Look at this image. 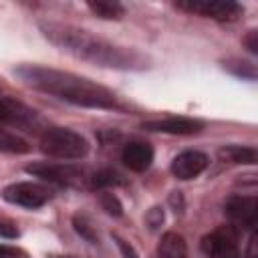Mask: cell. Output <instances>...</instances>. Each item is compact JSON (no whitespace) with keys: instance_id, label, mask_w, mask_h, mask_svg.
Instances as JSON below:
<instances>
[{"instance_id":"6da1fadb","label":"cell","mask_w":258,"mask_h":258,"mask_svg":"<svg viewBox=\"0 0 258 258\" xmlns=\"http://www.w3.org/2000/svg\"><path fill=\"white\" fill-rule=\"evenodd\" d=\"M38 28L54 46H58L62 52H69L79 60L121 71H135L147 67V58L141 56L137 50L113 44L83 28L62 22H40Z\"/></svg>"},{"instance_id":"7a4b0ae2","label":"cell","mask_w":258,"mask_h":258,"mask_svg":"<svg viewBox=\"0 0 258 258\" xmlns=\"http://www.w3.org/2000/svg\"><path fill=\"white\" fill-rule=\"evenodd\" d=\"M16 75L32 89L48 93L60 101H67L77 107L87 109H123L119 97L107 87L79 77L69 71H58L40 64H22L16 69Z\"/></svg>"},{"instance_id":"3957f363","label":"cell","mask_w":258,"mask_h":258,"mask_svg":"<svg viewBox=\"0 0 258 258\" xmlns=\"http://www.w3.org/2000/svg\"><path fill=\"white\" fill-rule=\"evenodd\" d=\"M40 149L54 159L71 161V159H83L89 153V141L67 127H48L40 135Z\"/></svg>"},{"instance_id":"277c9868","label":"cell","mask_w":258,"mask_h":258,"mask_svg":"<svg viewBox=\"0 0 258 258\" xmlns=\"http://www.w3.org/2000/svg\"><path fill=\"white\" fill-rule=\"evenodd\" d=\"M26 173L40 177L44 181L62 185V187H75V189H91V171H87L81 165L73 163H52V161H38L26 165Z\"/></svg>"},{"instance_id":"5b68a950","label":"cell","mask_w":258,"mask_h":258,"mask_svg":"<svg viewBox=\"0 0 258 258\" xmlns=\"http://www.w3.org/2000/svg\"><path fill=\"white\" fill-rule=\"evenodd\" d=\"M0 123L14 131L32 133L38 137L48 129L44 117L38 111L12 97H0Z\"/></svg>"},{"instance_id":"8992f818","label":"cell","mask_w":258,"mask_h":258,"mask_svg":"<svg viewBox=\"0 0 258 258\" xmlns=\"http://www.w3.org/2000/svg\"><path fill=\"white\" fill-rule=\"evenodd\" d=\"M175 6L179 10L200 14L206 18H214L220 22H232L244 12V8L232 0H177Z\"/></svg>"},{"instance_id":"52a82bcc","label":"cell","mask_w":258,"mask_h":258,"mask_svg":"<svg viewBox=\"0 0 258 258\" xmlns=\"http://www.w3.org/2000/svg\"><path fill=\"white\" fill-rule=\"evenodd\" d=\"M2 198L8 204L34 210V208L44 206L52 198V191H50V187L36 183V181H16L2 189Z\"/></svg>"},{"instance_id":"ba28073f","label":"cell","mask_w":258,"mask_h":258,"mask_svg":"<svg viewBox=\"0 0 258 258\" xmlns=\"http://www.w3.org/2000/svg\"><path fill=\"white\" fill-rule=\"evenodd\" d=\"M202 250L208 258H240L238 230L234 226H222L212 234L204 236Z\"/></svg>"},{"instance_id":"9c48e42d","label":"cell","mask_w":258,"mask_h":258,"mask_svg":"<svg viewBox=\"0 0 258 258\" xmlns=\"http://www.w3.org/2000/svg\"><path fill=\"white\" fill-rule=\"evenodd\" d=\"M224 214L230 218V226L236 230H252L256 226L258 216V202L254 196H230L224 202Z\"/></svg>"},{"instance_id":"30bf717a","label":"cell","mask_w":258,"mask_h":258,"mask_svg":"<svg viewBox=\"0 0 258 258\" xmlns=\"http://www.w3.org/2000/svg\"><path fill=\"white\" fill-rule=\"evenodd\" d=\"M210 159L206 153L202 151H196V149H187V151H181L179 155L173 157L171 161V173L177 177V179H194L198 177L206 167H208Z\"/></svg>"},{"instance_id":"8fae6325","label":"cell","mask_w":258,"mask_h":258,"mask_svg":"<svg viewBox=\"0 0 258 258\" xmlns=\"http://www.w3.org/2000/svg\"><path fill=\"white\" fill-rule=\"evenodd\" d=\"M147 131H157V133H171V135H191L204 129V123L198 119L189 117H165V119H153L145 121L141 125Z\"/></svg>"},{"instance_id":"7c38bea8","label":"cell","mask_w":258,"mask_h":258,"mask_svg":"<svg viewBox=\"0 0 258 258\" xmlns=\"http://www.w3.org/2000/svg\"><path fill=\"white\" fill-rule=\"evenodd\" d=\"M121 159L131 171H145L153 161V147L147 141H129L121 151Z\"/></svg>"},{"instance_id":"4fadbf2b","label":"cell","mask_w":258,"mask_h":258,"mask_svg":"<svg viewBox=\"0 0 258 258\" xmlns=\"http://www.w3.org/2000/svg\"><path fill=\"white\" fill-rule=\"evenodd\" d=\"M218 157L224 163L254 165L258 161V151L252 145H224L218 149Z\"/></svg>"},{"instance_id":"5bb4252c","label":"cell","mask_w":258,"mask_h":258,"mask_svg":"<svg viewBox=\"0 0 258 258\" xmlns=\"http://www.w3.org/2000/svg\"><path fill=\"white\" fill-rule=\"evenodd\" d=\"M159 258H187V244L185 240L175 234V232H165L161 236L159 248H157Z\"/></svg>"},{"instance_id":"9a60e30c","label":"cell","mask_w":258,"mask_h":258,"mask_svg":"<svg viewBox=\"0 0 258 258\" xmlns=\"http://www.w3.org/2000/svg\"><path fill=\"white\" fill-rule=\"evenodd\" d=\"M87 6L93 14L105 20H119L125 14V6L119 2H111V0H91L87 2Z\"/></svg>"},{"instance_id":"2e32d148","label":"cell","mask_w":258,"mask_h":258,"mask_svg":"<svg viewBox=\"0 0 258 258\" xmlns=\"http://www.w3.org/2000/svg\"><path fill=\"white\" fill-rule=\"evenodd\" d=\"M28 149H30L28 143H26L20 135H16V133H12V131L0 127V151H8V153H26Z\"/></svg>"},{"instance_id":"e0dca14e","label":"cell","mask_w":258,"mask_h":258,"mask_svg":"<svg viewBox=\"0 0 258 258\" xmlns=\"http://www.w3.org/2000/svg\"><path fill=\"white\" fill-rule=\"evenodd\" d=\"M121 175L113 169H99V171H91V189H103V187H111V185H119Z\"/></svg>"},{"instance_id":"ac0fdd59","label":"cell","mask_w":258,"mask_h":258,"mask_svg":"<svg viewBox=\"0 0 258 258\" xmlns=\"http://www.w3.org/2000/svg\"><path fill=\"white\" fill-rule=\"evenodd\" d=\"M224 69H228L236 77H242V79H248V81H254L256 79L254 64L252 62H246V60H228V62H224Z\"/></svg>"},{"instance_id":"d6986e66","label":"cell","mask_w":258,"mask_h":258,"mask_svg":"<svg viewBox=\"0 0 258 258\" xmlns=\"http://www.w3.org/2000/svg\"><path fill=\"white\" fill-rule=\"evenodd\" d=\"M99 202H101V208H103L109 216L119 218V216L123 214V204L119 202V198H117L115 194H111V191H101Z\"/></svg>"},{"instance_id":"ffe728a7","label":"cell","mask_w":258,"mask_h":258,"mask_svg":"<svg viewBox=\"0 0 258 258\" xmlns=\"http://www.w3.org/2000/svg\"><path fill=\"white\" fill-rule=\"evenodd\" d=\"M73 224H75V230H77L85 240H89V242H97V238H95V234H93V228H91L83 218L77 216V218L73 220Z\"/></svg>"},{"instance_id":"44dd1931","label":"cell","mask_w":258,"mask_h":258,"mask_svg":"<svg viewBox=\"0 0 258 258\" xmlns=\"http://www.w3.org/2000/svg\"><path fill=\"white\" fill-rule=\"evenodd\" d=\"M145 222H147V226H149L151 230H155L157 226H161V222H163V212H161V208H151L149 214L145 216Z\"/></svg>"},{"instance_id":"7402d4cb","label":"cell","mask_w":258,"mask_h":258,"mask_svg":"<svg viewBox=\"0 0 258 258\" xmlns=\"http://www.w3.org/2000/svg\"><path fill=\"white\" fill-rule=\"evenodd\" d=\"M113 240L117 242V246H119V250H121V254H123L125 258H137V252H135V250H133V248H131L123 238H119L117 234H113Z\"/></svg>"},{"instance_id":"603a6c76","label":"cell","mask_w":258,"mask_h":258,"mask_svg":"<svg viewBox=\"0 0 258 258\" xmlns=\"http://www.w3.org/2000/svg\"><path fill=\"white\" fill-rule=\"evenodd\" d=\"M244 44H246V48H248L252 54H256V52H258V32H256V30H250V32L246 34V38H244Z\"/></svg>"},{"instance_id":"cb8c5ba5","label":"cell","mask_w":258,"mask_h":258,"mask_svg":"<svg viewBox=\"0 0 258 258\" xmlns=\"http://www.w3.org/2000/svg\"><path fill=\"white\" fill-rule=\"evenodd\" d=\"M0 258H10V250L6 246H0Z\"/></svg>"}]
</instances>
